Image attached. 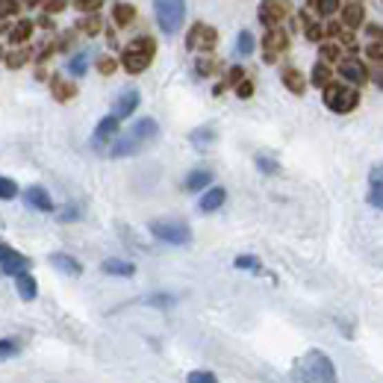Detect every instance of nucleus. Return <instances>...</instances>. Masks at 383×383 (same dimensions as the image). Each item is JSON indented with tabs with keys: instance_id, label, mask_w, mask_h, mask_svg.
I'll use <instances>...</instances> for the list:
<instances>
[{
	"instance_id": "nucleus-1",
	"label": "nucleus",
	"mask_w": 383,
	"mask_h": 383,
	"mask_svg": "<svg viewBox=\"0 0 383 383\" xmlns=\"http://www.w3.org/2000/svg\"><path fill=\"white\" fill-rule=\"evenodd\" d=\"M159 139V124L153 118H139V121L115 139V145L109 148V157L112 159H124V157H136L145 148H150L153 141Z\"/></svg>"
},
{
	"instance_id": "nucleus-2",
	"label": "nucleus",
	"mask_w": 383,
	"mask_h": 383,
	"mask_svg": "<svg viewBox=\"0 0 383 383\" xmlns=\"http://www.w3.org/2000/svg\"><path fill=\"white\" fill-rule=\"evenodd\" d=\"M292 380H315V383H331L336 380V369H333V360L322 354V351H306L304 357L295 360V369H292Z\"/></svg>"
},
{
	"instance_id": "nucleus-3",
	"label": "nucleus",
	"mask_w": 383,
	"mask_h": 383,
	"mask_svg": "<svg viewBox=\"0 0 383 383\" xmlns=\"http://www.w3.org/2000/svg\"><path fill=\"white\" fill-rule=\"evenodd\" d=\"M153 53H157V41H153V39H148V36L133 39V41H130V45L124 48V53H121L124 71H127V74H141V71H148Z\"/></svg>"
},
{
	"instance_id": "nucleus-4",
	"label": "nucleus",
	"mask_w": 383,
	"mask_h": 383,
	"mask_svg": "<svg viewBox=\"0 0 383 383\" xmlns=\"http://www.w3.org/2000/svg\"><path fill=\"white\" fill-rule=\"evenodd\" d=\"M153 12H157L159 30L166 36H174L186 21V0H153Z\"/></svg>"
},
{
	"instance_id": "nucleus-5",
	"label": "nucleus",
	"mask_w": 383,
	"mask_h": 383,
	"mask_svg": "<svg viewBox=\"0 0 383 383\" xmlns=\"http://www.w3.org/2000/svg\"><path fill=\"white\" fill-rule=\"evenodd\" d=\"M324 104L327 109H333V112H354L357 104H360V95L357 89L351 86H342V83H327L324 86Z\"/></svg>"
},
{
	"instance_id": "nucleus-6",
	"label": "nucleus",
	"mask_w": 383,
	"mask_h": 383,
	"mask_svg": "<svg viewBox=\"0 0 383 383\" xmlns=\"http://www.w3.org/2000/svg\"><path fill=\"white\" fill-rule=\"evenodd\" d=\"M150 233L166 245H189L192 242V230L183 222H150Z\"/></svg>"
},
{
	"instance_id": "nucleus-7",
	"label": "nucleus",
	"mask_w": 383,
	"mask_h": 383,
	"mask_svg": "<svg viewBox=\"0 0 383 383\" xmlns=\"http://www.w3.org/2000/svg\"><path fill=\"white\" fill-rule=\"evenodd\" d=\"M289 12H292L289 0H262V6H259V21L271 30V27H277Z\"/></svg>"
},
{
	"instance_id": "nucleus-8",
	"label": "nucleus",
	"mask_w": 383,
	"mask_h": 383,
	"mask_svg": "<svg viewBox=\"0 0 383 383\" xmlns=\"http://www.w3.org/2000/svg\"><path fill=\"white\" fill-rule=\"evenodd\" d=\"M215 41H218V32L210 27V24H195L189 30V39H186V48L189 50H213L215 48Z\"/></svg>"
},
{
	"instance_id": "nucleus-9",
	"label": "nucleus",
	"mask_w": 383,
	"mask_h": 383,
	"mask_svg": "<svg viewBox=\"0 0 383 383\" xmlns=\"http://www.w3.org/2000/svg\"><path fill=\"white\" fill-rule=\"evenodd\" d=\"M339 74L345 77L348 83H354V86H363L366 80H369V68L360 59H354V57H348V59H339Z\"/></svg>"
},
{
	"instance_id": "nucleus-10",
	"label": "nucleus",
	"mask_w": 383,
	"mask_h": 383,
	"mask_svg": "<svg viewBox=\"0 0 383 383\" xmlns=\"http://www.w3.org/2000/svg\"><path fill=\"white\" fill-rule=\"evenodd\" d=\"M262 48H266V62H275L277 59V53H283L289 48V36L283 30H277V27H271L268 30V36L262 39Z\"/></svg>"
},
{
	"instance_id": "nucleus-11",
	"label": "nucleus",
	"mask_w": 383,
	"mask_h": 383,
	"mask_svg": "<svg viewBox=\"0 0 383 383\" xmlns=\"http://www.w3.org/2000/svg\"><path fill=\"white\" fill-rule=\"evenodd\" d=\"M139 101H141V95H139V89H124L121 95H118V101H115V106H112V115L115 118H130L136 112V106H139Z\"/></svg>"
},
{
	"instance_id": "nucleus-12",
	"label": "nucleus",
	"mask_w": 383,
	"mask_h": 383,
	"mask_svg": "<svg viewBox=\"0 0 383 383\" xmlns=\"http://www.w3.org/2000/svg\"><path fill=\"white\" fill-rule=\"evenodd\" d=\"M24 201H27V206H32V210H39V213H53V201L45 186H30L24 192Z\"/></svg>"
},
{
	"instance_id": "nucleus-13",
	"label": "nucleus",
	"mask_w": 383,
	"mask_h": 383,
	"mask_svg": "<svg viewBox=\"0 0 383 383\" xmlns=\"http://www.w3.org/2000/svg\"><path fill=\"white\" fill-rule=\"evenodd\" d=\"M118 121H121V118H115V115H106V118H101V124L95 127L92 145H95V148H101V145H106L109 139H115V133H118Z\"/></svg>"
},
{
	"instance_id": "nucleus-14",
	"label": "nucleus",
	"mask_w": 383,
	"mask_h": 383,
	"mask_svg": "<svg viewBox=\"0 0 383 383\" xmlns=\"http://www.w3.org/2000/svg\"><path fill=\"white\" fill-rule=\"evenodd\" d=\"M104 275H112V277H133L136 275V266L127 259H104Z\"/></svg>"
},
{
	"instance_id": "nucleus-15",
	"label": "nucleus",
	"mask_w": 383,
	"mask_h": 383,
	"mask_svg": "<svg viewBox=\"0 0 383 383\" xmlns=\"http://www.w3.org/2000/svg\"><path fill=\"white\" fill-rule=\"evenodd\" d=\"M50 266L59 268L62 275H71V277L83 275V266H80V262H77L74 257H68V254H53V257H50Z\"/></svg>"
},
{
	"instance_id": "nucleus-16",
	"label": "nucleus",
	"mask_w": 383,
	"mask_h": 383,
	"mask_svg": "<svg viewBox=\"0 0 383 383\" xmlns=\"http://www.w3.org/2000/svg\"><path fill=\"white\" fill-rule=\"evenodd\" d=\"M15 286H18L21 301H32V298L39 295L36 280H32V275H27V271H21V275H15Z\"/></svg>"
},
{
	"instance_id": "nucleus-17",
	"label": "nucleus",
	"mask_w": 383,
	"mask_h": 383,
	"mask_svg": "<svg viewBox=\"0 0 383 383\" xmlns=\"http://www.w3.org/2000/svg\"><path fill=\"white\" fill-rule=\"evenodd\" d=\"M224 198H227V192L222 189V186H215V189H210V192H206L204 198H201V204H198L201 213H215L218 206L224 204Z\"/></svg>"
},
{
	"instance_id": "nucleus-18",
	"label": "nucleus",
	"mask_w": 383,
	"mask_h": 383,
	"mask_svg": "<svg viewBox=\"0 0 383 383\" xmlns=\"http://www.w3.org/2000/svg\"><path fill=\"white\" fill-rule=\"evenodd\" d=\"M280 80H283V86H286L289 92H295V95H304V92H306V83H304V77H301L298 68H283Z\"/></svg>"
},
{
	"instance_id": "nucleus-19",
	"label": "nucleus",
	"mask_w": 383,
	"mask_h": 383,
	"mask_svg": "<svg viewBox=\"0 0 383 383\" xmlns=\"http://www.w3.org/2000/svg\"><path fill=\"white\" fill-rule=\"evenodd\" d=\"M0 268H3V275H21V271H27L30 268V259L27 257H21L18 254V251H15V254L12 257H9V259H3V262H0Z\"/></svg>"
},
{
	"instance_id": "nucleus-20",
	"label": "nucleus",
	"mask_w": 383,
	"mask_h": 383,
	"mask_svg": "<svg viewBox=\"0 0 383 383\" xmlns=\"http://www.w3.org/2000/svg\"><path fill=\"white\" fill-rule=\"evenodd\" d=\"M112 18H115L118 27L133 24V21H136V6H133V3H115V6H112Z\"/></svg>"
},
{
	"instance_id": "nucleus-21",
	"label": "nucleus",
	"mask_w": 383,
	"mask_h": 383,
	"mask_svg": "<svg viewBox=\"0 0 383 383\" xmlns=\"http://www.w3.org/2000/svg\"><path fill=\"white\" fill-rule=\"evenodd\" d=\"M210 180H213V171L195 168L189 177H186V189H189V192H198V189H204V186H210Z\"/></svg>"
},
{
	"instance_id": "nucleus-22",
	"label": "nucleus",
	"mask_w": 383,
	"mask_h": 383,
	"mask_svg": "<svg viewBox=\"0 0 383 383\" xmlns=\"http://www.w3.org/2000/svg\"><path fill=\"white\" fill-rule=\"evenodd\" d=\"M363 6H360L357 3V0H354V3H348L345 6V12H342V24L348 27V30H354V27H360V24H363Z\"/></svg>"
},
{
	"instance_id": "nucleus-23",
	"label": "nucleus",
	"mask_w": 383,
	"mask_h": 383,
	"mask_svg": "<svg viewBox=\"0 0 383 383\" xmlns=\"http://www.w3.org/2000/svg\"><path fill=\"white\" fill-rule=\"evenodd\" d=\"M30 36H32V21H18V24L9 30V41H12V45H24Z\"/></svg>"
},
{
	"instance_id": "nucleus-24",
	"label": "nucleus",
	"mask_w": 383,
	"mask_h": 383,
	"mask_svg": "<svg viewBox=\"0 0 383 383\" xmlns=\"http://www.w3.org/2000/svg\"><path fill=\"white\" fill-rule=\"evenodd\" d=\"M50 92H53V97H57V101H71V97L77 95V86H71V83H62V80H57V77H53L50 80Z\"/></svg>"
},
{
	"instance_id": "nucleus-25",
	"label": "nucleus",
	"mask_w": 383,
	"mask_h": 383,
	"mask_svg": "<svg viewBox=\"0 0 383 383\" xmlns=\"http://www.w3.org/2000/svg\"><path fill=\"white\" fill-rule=\"evenodd\" d=\"M254 48H257L254 36H251L248 30L239 32V39H236V57H251V53H254Z\"/></svg>"
},
{
	"instance_id": "nucleus-26",
	"label": "nucleus",
	"mask_w": 383,
	"mask_h": 383,
	"mask_svg": "<svg viewBox=\"0 0 383 383\" xmlns=\"http://www.w3.org/2000/svg\"><path fill=\"white\" fill-rule=\"evenodd\" d=\"M331 83V65L327 62H315V68H313V86H319V89H324V86Z\"/></svg>"
},
{
	"instance_id": "nucleus-27",
	"label": "nucleus",
	"mask_w": 383,
	"mask_h": 383,
	"mask_svg": "<svg viewBox=\"0 0 383 383\" xmlns=\"http://www.w3.org/2000/svg\"><path fill=\"white\" fill-rule=\"evenodd\" d=\"M86 68H89V53H77V57L68 62V74H74V77H83Z\"/></svg>"
},
{
	"instance_id": "nucleus-28",
	"label": "nucleus",
	"mask_w": 383,
	"mask_h": 383,
	"mask_svg": "<svg viewBox=\"0 0 383 383\" xmlns=\"http://www.w3.org/2000/svg\"><path fill=\"white\" fill-rule=\"evenodd\" d=\"M18 351H21V345L15 342V339H0V363H6V360H12Z\"/></svg>"
},
{
	"instance_id": "nucleus-29",
	"label": "nucleus",
	"mask_w": 383,
	"mask_h": 383,
	"mask_svg": "<svg viewBox=\"0 0 383 383\" xmlns=\"http://www.w3.org/2000/svg\"><path fill=\"white\" fill-rule=\"evenodd\" d=\"M310 6L324 18V15H333V12H336V9H339V0H310Z\"/></svg>"
},
{
	"instance_id": "nucleus-30",
	"label": "nucleus",
	"mask_w": 383,
	"mask_h": 383,
	"mask_svg": "<svg viewBox=\"0 0 383 383\" xmlns=\"http://www.w3.org/2000/svg\"><path fill=\"white\" fill-rule=\"evenodd\" d=\"M30 57H32V53L27 48H21L15 53H6V65H9V68H21L24 62H30Z\"/></svg>"
},
{
	"instance_id": "nucleus-31",
	"label": "nucleus",
	"mask_w": 383,
	"mask_h": 383,
	"mask_svg": "<svg viewBox=\"0 0 383 383\" xmlns=\"http://www.w3.org/2000/svg\"><path fill=\"white\" fill-rule=\"evenodd\" d=\"M369 204L383 210V180H371V189H369Z\"/></svg>"
},
{
	"instance_id": "nucleus-32",
	"label": "nucleus",
	"mask_w": 383,
	"mask_h": 383,
	"mask_svg": "<svg viewBox=\"0 0 383 383\" xmlns=\"http://www.w3.org/2000/svg\"><path fill=\"white\" fill-rule=\"evenodd\" d=\"M80 30H83V32H89V36H95V32L101 30V18H97L95 12H86V18L80 21Z\"/></svg>"
},
{
	"instance_id": "nucleus-33",
	"label": "nucleus",
	"mask_w": 383,
	"mask_h": 383,
	"mask_svg": "<svg viewBox=\"0 0 383 383\" xmlns=\"http://www.w3.org/2000/svg\"><path fill=\"white\" fill-rule=\"evenodd\" d=\"M18 195V186L15 180H9V177H0V201H9V198H15Z\"/></svg>"
},
{
	"instance_id": "nucleus-34",
	"label": "nucleus",
	"mask_w": 383,
	"mask_h": 383,
	"mask_svg": "<svg viewBox=\"0 0 383 383\" xmlns=\"http://www.w3.org/2000/svg\"><path fill=\"white\" fill-rule=\"evenodd\" d=\"M192 141H195V145H210V141H215V133H213V130L210 127H204V130H195V133H192Z\"/></svg>"
},
{
	"instance_id": "nucleus-35",
	"label": "nucleus",
	"mask_w": 383,
	"mask_h": 383,
	"mask_svg": "<svg viewBox=\"0 0 383 383\" xmlns=\"http://www.w3.org/2000/svg\"><path fill=\"white\" fill-rule=\"evenodd\" d=\"M74 6L86 15V12H97V9L104 6V0H74Z\"/></svg>"
},
{
	"instance_id": "nucleus-36",
	"label": "nucleus",
	"mask_w": 383,
	"mask_h": 383,
	"mask_svg": "<svg viewBox=\"0 0 383 383\" xmlns=\"http://www.w3.org/2000/svg\"><path fill=\"white\" fill-rule=\"evenodd\" d=\"M115 68H118V62H115L112 57H101V59H97V71H101L104 77L115 74Z\"/></svg>"
},
{
	"instance_id": "nucleus-37",
	"label": "nucleus",
	"mask_w": 383,
	"mask_h": 383,
	"mask_svg": "<svg viewBox=\"0 0 383 383\" xmlns=\"http://www.w3.org/2000/svg\"><path fill=\"white\" fill-rule=\"evenodd\" d=\"M18 0H0V21L9 18V15H18Z\"/></svg>"
},
{
	"instance_id": "nucleus-38",
	"label": "nucleus",
	"mask_w": 383,
	"mask_h": 383,
	"mask_svg": "<svg viewBox=\"0 0 383 383\" xmlns=\"http://www.w3.org/2000/svg\"><path fill=\"white\" fill-rule=\"evenodd\" d=\"M236 268H248V271H259V259H257V257H236Z\"/></svg>"
},
{
	"instance_id": "nucleus-39",
	"label": "nucleus",
	"mask_w": 383,
	"mask_h": 383,
	"mask_svg": "<svg viewBox=\"0 0 383 383\" xmlns=\"http://www.w3.org/2000/svg\"><path fill=\"white\" fill-rule=\"evenodd\" d=\"M215 68H218L215 59H198V65H195V71H198L201 77H210Z\"/></svg>"
},
{
	"instance_id": "nucleus-40",
	"label": "nucleus",
	"mask_w": 383,
	"mask_h": 383,
	"mask_svg": "<svg viewBox=\"0 0 383 383\" xmlns=\"http://www.w3.org/2000/svg\"><path fill=\"white\" fill-rule=\"evenodd\" d=\"M257 166H259L262 171H266V174H275V171H277V162H275V159H268L266 153H259V157H257Z\"/></svg>"
},
{
	"instance_id": "nucleus-41",
	"label": "nucleus",
	"mask_w": 383,
	"mask_h": 383,
	"mask_svg": "<svg viewBox=\"0 0 383 383\" xmlns=\"http://www.w3.org/2000/svg\"><path fill=\"white\" fill-rule=\"evenodd\" d=\"M236 95L242 97V101H245V97H251V95H254V83H251V80H239L236 83Z\"/></svg>"
},
{
	"instance_id": "nucleus-42",
	"label": "nucleus",
	"mask_w": 383,
	"mask_h": 383,
	"mask_svg": "<svg viewBox=\"0 0 383 383\" xmlns=\"http://www.w3.org/2000/svg\"><path fill=\"white\" fill-rule=\"evenodd\" d=\"M213 380H215L213 371H192L189 375V383H213Z\"/></svg>"
},
{
	"instance_id": "nucleus-43",
	"label": "nucleus",
	"mask_w": 383,
	"mask_h": 383,
	"mask_svg": "<svg viewBox=\"0 0 383 383\" xmlns=\"http://www.w3.org/2000/svg\"><path fill=\"white\" fill-rule=\"evenodd\" d=\"M366 53H369V59L380 62V59H383V41H371V45L366 48Z\"/></svg>"
},
{
	"instance_id": "nucleus-44",
	"label": "nucleus",
	"mask_w": 383,
	"mask_h": 383,
	"mask_svg": "<svg viewBox=\"0 0 383 383\" xmlns=\"http://www.w3.org/2000/svg\"><path fill=\"white\" fill-rule=\"evenodd\" d=\"M322 59L324 62H339V48L336 45H324L322 48Z\"/></svg>"
},
{
	"instance_id": "nucleus-45",
	"label": "nucleus",
	"mask_w": 383,
	"mask_h": 383,
	"mask_svg": "<svg viewBox=\"0 0 383 383\" xmlns=\"http://www.w3.org/2000/svg\"><path fill=\"white\" fill-rule=\"evenodd\" d=\"M369 77H371V80H375V86H377V89H383V59L375 65V68L369 71Z\"/></svg>"
},
{
	"instance_id": "nucleus-46",
	"label": "nucleus",
	"mask_w": 383,
	"mask_h": 383,
	"mask_svg": "<svg viewBox=\"0 0 383 383\" xmlns=\"http://www.w3.org/2000/svg\"><path fill=\"white\" fill-rule=\"evenodd\" d=\"M322 36H324V30L319 24H306V39L310 41H322Z\"/></svg>"
},
{
	"instance_id": "nucleus-47",
	"label": "nucleus",
	"mask_w": 383,
	"mask_h": 383,
	"mask_svg": "<svg viewBox=\"0 0 383 383\" xmlns=\"http://www.w3.org/2000/svg\"><path fill=\"white\" fill-rule=\"evenodd\" d=\"M65 6H68V3H65V0H48V3H45V12H48V15H53V12H62Z\"/></svg>"
},
{
	"instance_id": "nucleus-48",
	"label": "nucleus",
	"mask_w": 383,
	"mask_h": 383,
	"mask_svg": "<svg viewBox=\"0 0 383 383\" xmlns=\"http://www.w3.org/2000/svg\"><path fill=\"white\" fill-rule=\"evenodd\" d=\"M148 304H159V306H171L174 298L171 295H153V298H148Z\"/></svg>"
},
{
	"instance_id": "nucleus-49",
	"label": "nucleus",
	"mask_w": 383,
	"mask_h": 383,
	"mask_svg": "<svg viewBox=\"0 0 383 383\" xmlns=\"http://www.w3.org/2000/svg\"><path fill=\"white\" fill-rule=\"evenodd\" d=\"M369 36H371V41H383V27L369 24Z\"/></svg>"
},
{
	"instance_id": "nucleus-50",
	"label": "nucleus",
	"mask_w": 383,
	"mask_h": 383,
	"mask_svg": "<svg viewBox=\"0 0 383 383\" xmlns=\"http://www.w3.org/2000/svg\"><path fill=\"white\" fill-rule=\"evenodd\" d=\"M239 80H242V68H233V71L227 74V86H233V83H239Z\"/></svg>"
},
{
	"instance_id": "nucleus-51",
	"label": "nucleus",
	"mask_w": 383,
	"mask_h": 383,
	"mask_svg": "<svg viewBox=\"0 0 383 383\" xmlns=\"http://www.w3.org/2000/svg\"><path fill=\"white\" fill-rule=\"evenodd\" d=\"M15 254V251L12 248H6V245H0V262H3V259H9V257H12Z\"/></svg>"
},
{
	"instance_id": "nucleus-52",
	"label": "nucleus",
	"mask_w": 383,
	"mask_h": 383,
	"mask_svg": "<svg viewBox=\"0 0 383 383\" xmlns=\"http://www.w3.org/2000/svg\"><path fill=\"white\" fill-rule=\"evenodd\" d=\"M339 30H342L339 24H331V27H327V36H339Z\"/></svg>"
}]
</instances>
